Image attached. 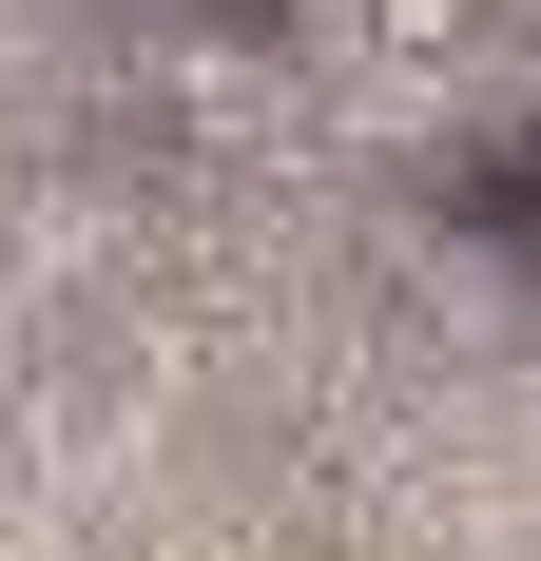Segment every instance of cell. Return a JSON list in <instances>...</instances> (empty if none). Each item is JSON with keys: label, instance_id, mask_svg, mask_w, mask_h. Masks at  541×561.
I'll return each instance as SVG.
<instances>
[{"label": "cell", "instance_id": "obj_2", "mask_svg": "<svg viewBox=\"0 0 541 561\" xmlns=\"http://www.w3.org/2000/svg\"><path fill=\"white\" fill-rule=\"evenodd\" d=\"M464 214H484L503 252H522V272H541V136H522V156H503V174H464Z\"/></svg>", "mask_w": 541, "mask_h": 561}, {"label": "cell", "instance_id": "obj_1", "mask_svg": "<svg viewBox=\"0 0 541 561\" xmlns=\"http://www.w3.org/2000/svg\"><path fill=\"white\" fill-rule=\"evenodd\" d=\"M348 20H368L387 58H464V39H484V0H348Z\"/></svg>", "mask_w": 541, "mask_h": 561}]
</instances>
